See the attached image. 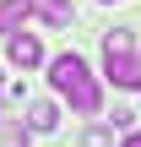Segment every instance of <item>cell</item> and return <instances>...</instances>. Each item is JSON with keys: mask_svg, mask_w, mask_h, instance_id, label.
<instances>
[{"mask_svg": "<svg viewBox=\"0 0 141 147\" xmlns=\"http://www.w3.org/2000/svg\"><path fill=\"white\" fill-rule=\"evenodd\" d=\"M114 142V125H92L87 136H82V147H109Z\"/></svg>", "mask_w": 141, "mask_h": 147, "instance_id": "7", "label": "cell"}, {"mask_svg": "<svg viewBox=\"0 0 141 147\" xmlns=\"http://www.w3.org/2000/svg\"><path fill=\"white\" fill-rule=\"evenodd\" d=\"M33 11H38L49 27H65V22L76 16V5H71V0H33Z\"/></svg>", "mask_w": 141, "mask_h": 147, "instance_id": "5", "label": "cell"}, {"mask_svg": "<svg viewBox=\"0 0 141 147\" xmlns=\"http://www.w3.org/2000/svg\"><path fill=\"white\" fill-rule=\"evenodd\" d=\"M120 147H141V131H130V136H125V142H120Z\"/></svg>", "mask_w": 141, "mask_h": 147, "instance_id": "8", "label": "cell"}, {"mask_svg": "<svg viewBox=\"0 0 141 147\" xmlns=\"http://www.w3.org/2000/svg\"><path fill=\"white\" fill-rule=\"evenodd\" d=\"M0 76H5V71H0Z\"/></svg>", "mask_w": 141, "mask_h": 147, "instance_id": "9", "label": "cell"}, {"mask_svg": "<svg viewBox=\"0 0 141 147\" xmlns=\"http://www.w3.org/2000/svg\"><path fill=\"white\" fill-rule=\"evenodd\" d=\"M103 71H109L114 87H136V38H130V27L103 33Z\"/></svg>", "mask_w": 141, "mask_h": 147, "instance_id": "2", "label": "cell"}, {"mask_svg": "<svg viewBox=\"0 0 141 147\" xmlns=\"http://www.w3.org/2000/svg\"><path fill=\"white\" fill-rule=\"evenodd\" d=\"M49 87H54L60 98H71L76 115H98V109H103V87H98V76L87 71L82 55H54V60H49Z\"/></svg>", "mask_w": 141, "mask_h": 147, "instance_id": "1", "label": "cell"}, {"mask_svg": "<svg viewBox=\"0 0 141 147\" xmlns=\"http://www.w3.org/2000/svg\"><path fill=\"white\" fill-rule=\"evenodd\" d=\"M0 33H5V27H0Z\"/></svg>", "mask_w": 141, "mask_h": 147, "instance_id": "10", "label": "cell"}, {"mask_svg": "<svg viewBox=\"0 0 141 147\" xmlns=\"http://www.w3.org/2000/svg\"><path fill=\"white\" fill-rule=\"evenodd\" d=\"M33 11V0H0V27L11 33V27H22V16Z\"/></svg>", "mask_w": 141, "mask_h": 147, "instance_id": "6", "label": "cell"}, {"mask_svg": "<svg viewBox=\"0 0 141 147\" xmlns=\"http://www.w3.org/2000/svg\"><path fill=\"white\" fill-rule=\"evenodd\" d=\"M11 65H22V71L43 65V44H38V33H27V27H11Z\"/></svg>", "mask_w": 141, "mask_h": 147, "instance_id": "3", "label": "cell"}, {"mask_svg": "<svg viewBox=\"0 0 141 147\" xmlns=\"http://www.w3.org/2000/svg\"><path fill=\"white\" fill-rule=\"evenodd\" d=\"M22 125H27V131H54V125H60V109H54L49 98H33V104H27V120H22Z\"/></svg>", "mask_w": 141, "mask_h": 147, "instance_id": "4", "label": "cell"}]
</instances>
